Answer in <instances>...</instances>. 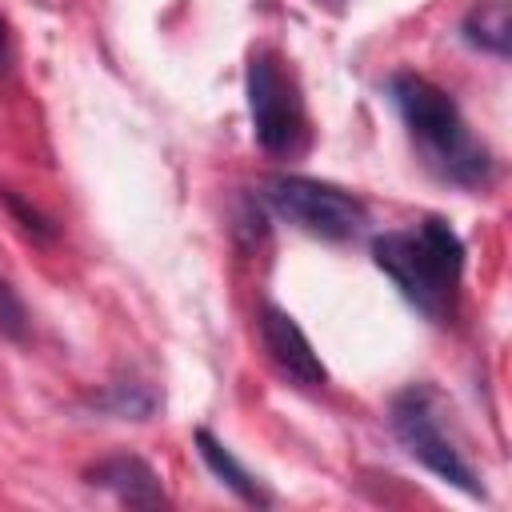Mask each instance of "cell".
Returning a JSON list of instances; mask_svg holds the SVG:
<instances>
[{"instance_id": "obj_2", "label": "cell", "mask_w": 512, "mask_h": 512, "mask_svg": "<svg viewBox=\"0 0 512 512\" xmlns=\"http://www.w3.org/2000/svg\"><path fill=\"white\" fill-rule=\"evenodd\" d=\"M388 96H392L408 136L420 144L432 172H440L444 180L464 184V188H476L488 180V172H492L488 148L480 140H472L456 100L440 84H432L428 76H416V72H396L388 80Z\"/></svg>"}, {"instance_id": "obj_1", "label": "cell", "mask_w": 512, "mask_h": 512, "mask_svg": "<svg viewBox=\"0 0 512 512\" xmlns=\"http://www.w3.org/2000/svg\"><path fill=\"white\" fill-rule=\"evenodd\" d=\"M372 264L400 288V296L440 320L452 312V296L464 272V240L440 216H424L416 228L384 232L372 240Z\"/></svg>"}, {"instance_id": "obj_11", "label": "cell", "mask_w": 512, "mask_h": 512, "mask_svg": "<svg viewBox=\"0 0 512 512\" xmlns=\"http://www.w3.org/2000/svg\"><path fill=\"white\" fill-rule=\"evenodd\" d=\"M0 336L8 340H24L28 336V308L16 296V288L0 276Z\"/></svg>"}, {"instance_id": "obj_10", "label": "cell", "mask_w": 512, "mask_h": 512, "mask_svg": "<svg viewBox=\"0 0 512 512\" xmlns=\"http://www.w3.org/2000/svg\"><path fill=\"white\" fill-rule=\"evenodd\" d=\"M96 404L120 420H148L156 412V392L144 384H112L104 396H96Z\"/></svg>"}, {"instance_id": "obj_4", "label": "cell", "mask_w": 512, "mask_h": 512, "mask_svg": "<svg viewBox=\"0 0 512 512\" xmlns=\"http://www.w3.org/2000/svg\"><path fill=\"white\" fill-rule=\"evenodd\" d=\"M388 420H392L396 440L404 444V452H408L416 464H424L436 480L460 488L464 496L484 500V484H480L476 468L460 456L456 440H452V436L444 432V424L436 420V412H432V392H428V388H408V392H400V396L392 400Z\"/></svg>"}, {"instance_id": "obj_13", "label": "cell", "mask_w": 512, "mask_h": 512, "mask_svg": "<svg viewBox=\"0 0 512 512\" xmlns=\"http://www.w3.org/2000/svg\"><path fill=\"white\" fill-rule=\"evenodd\" d=\"M12 68V32H8V20L0 16V76Z\"/></svg>"}, {"instance_id": "obj_3", "label": "cell", "mask_w": 512, "mask_h": 512, "mask_svg": "<svg viewBox=\"0 0 512 512\" xmlns=\"http://www.w3.org/2000/svg\"><path fill=\"white\" fill-rule=\"evenodd\" d=\"M264 200L280 220L320 240H352L368 224V208L352 192L316 176H272Z\"/></svg>"}, {"instance_id": "obj_6", "label": "cell", "mask_w": 512, "mask_h": 512, "mask_svg": "<svg viewBox=\"0 0 512 512\" xmlns=\"http://www.w3.org/2000/svg\"><path fill=\"white\" fill-rule=\"evenodd\" d=\"M260 328V344L272 360V368L292 384V388H324L328 384V368L320 360V352L312 348V340L304 336V328L292 320V312H284L280 304H260L256 316Z\"/></svg>"}, {"instance_id": "obj_9", "label": "cell", "mask_w": 512, "mask_h": 512, "mask_svg": "<svg viewBox=\"0 0 512 512\" xmlns=\"http://www.w3.org/2000/svg\"><path fill=\"white\" fill-rule=\"evenodd\" d=\"M460 36L480 48V52H492V56H508L512 48V16H508V0H480L464 24H460Z\"/></svg>"}, {"instance_id": "obj_8", "label": "cell", "mask_w": 512, "mask_h": 512, "mask_svg": "<svg viewBox=\"0 0 512 512\" xmlns=\"http://www.w3.org/2000/svg\"><path fill=\"white\" fill-rule=\"evenodd\" d=\"M192 440H196V452H200V460L208 464V472H212L228 492H236L244 504H256V508H268V504H272V496L264 492V484L232 456V448H228L220 436H212L208 428H196Z\"/></svg>"}, {"instance_id": "obj_7", "label": "cell", "mask_w": 512, "mask_h": 512, "mask_svg": "<svg viewBox=\"0 0 512 512\" xmlns=\"http://www.w3.org/2000/svg\"><path fill=\"white\" fill-rule=\"evenodd\" d=\"M84 480H88L92 488L112 492V496H116L120 504H128V508H164V504H168L156 468H152L148 460H140V456H128V452L96 460V464L84 472Z\"/></svg>"}, {"instance_id": "obj_5", "label": "cell", "mask_w": 512, "mask_h": 512, "mask_svg": "<svg viewBox=\"0 0 512 512\" xmlns=\"http://www.w3.org/2000/svg\"><path fill=\"white\" fill-rule=\"evenodd\" d=\"M244 92H248V116H252L256 144L272 156L296 152L300 132H304V108H300L296 84L284 76L272 52H252Z\"/></svg>"}, {"instance_id": "obj_12", "label": "cell", "mask_w": 512, "mask_h": 512, "mask_svg": "<svg viewBox=\"0 0 512 512\" xmlns=\"http://www.w3.org/2000/svg\"><path fill=\"white\" fill-rule=\"evenodd\" d=\"M0 196H4V204H8V212L20 220V228L28 232V236H36V240H52L56 236V228H52V220L40 212V208H32V204H24L12 188H0Z\"/></svg>"}]
</instances>
